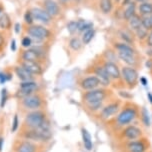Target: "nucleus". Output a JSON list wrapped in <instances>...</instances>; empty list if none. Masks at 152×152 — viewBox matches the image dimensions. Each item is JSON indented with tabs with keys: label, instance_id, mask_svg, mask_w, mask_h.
Masks as SVG:
<instances>
[{
	"label": "nucleus",
	"instance_id": "obj_44",
	"mask_svg": "<svg viewBox=\"0 0 152 152\" xmlns=\"http://www.w3.org/2000/svg\"><path fill=\"white\" fill-rule=\"evenodd\" d=\"M4 45V38L2 36V34H0V48Z\"/></svg>",
	"mask_w": 152,
	"mask_h": 152
},
{
	"label": "nucleus",
	"instance_id": "obj_22",
	"mask_svg": "<svg viewBox=\"0 0 152 152\" xmlns=\"http://www.w3.org/2000/svg\"><path fill=\"white\" fill-rule=\"evenodd\" d=\"M81 134H82V141H83L84 147L88 151L92 150V148H93V142H92V137L90 133L87 131V129L82 128L81 129Z\"/></svg>",
	"mask_w": 152,
	"mask_h": 152
},
{
	"label": "nucleus",
	"instance_id": "obj_23",
	"mask_svg": "<svg viewBox=\"0 0 152 152\" xmlns=\"http://www.w3.org/2000/svg\"><path fill=\"white\" fill-rule=\"evenodd\" d=\"M115 49L117 52L116 53H123V54H131V55H135V51L134 49L127 43L123 42V43H116L114 45Z\"/></svg>",
	"mask_w": 152,
	"mask_h": 152
},
{
	"label": "nucleus",
	"instance_id": "obj_13",
	"mask_svg": "<svg viewBox=\"0 0 152 152\" xmlns=\"http://www.w3.org/2000/svg\"><path fill=\"white\" fill-rule=\"evenodd\" d=\"M38 89V84L36 82L32 81H22V83L19 86V94L21 97H25L28 95L33 94L35 91Z\"/></svg>",
	"mask_w": 152,
	"mask_h": 152
},
{
	"label": "nucleus",
	"instance_id": "obj_9",
	"mask_svg": "<svg viewBox=\"0 0 152 152\" xmlns=\"http://www.w3.org/2000/svg\"><path fill=\"white\" fill-rule=\"evenodd\" d=\"M27 33L32 40L37 42L44 41L45 39L51 36V32L46 27L42 25H30L27 29Z\"/></svg>",
	"mask_w": 152,
	"mask_h": 152
},
{
	"label": "nucleus",
	"instance_id": "obj_43",
	"mask_svg": "<svg viewBox=\"0 0 152 152\" xmlns=\"http://www.w3.org/2000/svg\"><path fill=\"white\" fill-rule=\"evenodd\" d=\"M14 27H15V29H14V30H15V33H19V32H20V28H21V25H20V24H19V23H16Z\"/></svg>",
	"mask_w": 152,
	"mask_h": 152
},
{
	"label": "nucleus",
	"instance_id": "obj_20",
	"mask_svg": "<svg viewBox=\"0 0 152 152\" xmlns=\"http://www.w3.org/2000/svg\"><path fill=\"white\" fill-rule=\"evenodd\" d=\"M21 57H22V59L24 61H34V62H39L40 58H41L34 48H31V49H27L25 51H23Z\"/></svg>",
	"mask_w": 152,
	"mask_h": 152
},
{
	"label": "nucleus",
	"instance_id": "obj_15",
	"mask_svg": "<svg viewBox=\"0 0 152 152\" xmlns=\"http://www.w3.org/2000/svg\"><path fill=\"white\" fill-rule=\"evenodd\" d=\"M93 72H94V75L99 79L101 86H103V87H107V86L110 85L111 79L106 73V71H105V69L103 68V66H100V65L95 66Z\"/></svg>",
	"mask_w": 152,
	"mask_h": 152
},
{
	"label": "nucleus",
	"instance_id": "obj_12",
	"mask_svg": "<svg viewBox=\"0 0 152 152\" xmlns=\"http://www.w3.org/2000/svg\"><path fill=\"white\" fill-rule=\"evenodd\" d=\"M80 86L83 90L89 91V90H93V89L98 88L99 86H101L100 81L98 78L95 75H90L87 77H84L82 80L80 81Z\"/></svg>",
	"mask_w": 152,
	"mask_h": 152
},
{
	"label": "nucleus",
	"instance_id": "obj_18",
	"mask_svg": "<svg viewBox=\"0 0 152 152\" xmlns=\"http://www.w3.org/2000/svg\"><path fill=\"white\" fill-rule=\"evenodd\" d=\"M37 146L32 141L23 140L17 143L15 146V152H36Z\"/></svg>",
	"mask_w": 152,
	"mask_h": 152
},
{
	"label": "nucleus",
	"instance_id": "obj_37",
	"mask_svg": "<svg viewBox=\"0 0 152 152\" xmlns=\"http://www.w3.org/2000/svg\"><path fill=\"white\" fill-rule=\"evenodd\" d=\"M142 26L144 27L145 29L147 30H152V22H151V19L150 16H144L142 18Z\"/></svg>",
	"mask_w": 152,
	"mask_h": 152
},
{
	"label": "nucleus",
	"instance_id": "obj_47",
	"mask_svg": "<svg viewBox=\"0 0 152 152\" xmlns=\"http://www.w3.org/2000/svg\"><path fill=\"white\" fill-rule=\"evenodd\" d=\"M15 49H16V45H15V40H12V42H11V50L15 51Z\"/></svg>",
	"mask_w": 152,
	"mask_h": 152
},
{
	"label": "nucleus",
	"instance_id": "obj_49",
	"mask_svg": "<svg viewBox=\"0 0 152 152\" xmlns=\"http://www.w3.org/2000/svg\"><path fill=\"white\" fill-rule=\"evenodd\" d=\"M136 1L141 2V3H142V2H146V1H147V0H136Z\"/></svg>",
	"mask_w": 152,
	"mask_h": 152
},
{
	"label": "nucleus",
	"instance_id": "obj_11",
	"mask_svg": "<svg viewBox=\"0 0 152 152\" xmlns=\"http://www.w3.org/2000/svg\"><path fill=\"white\" fill-rule=\"evenodd\" d=\"M103 68L110 77L111 80H119L121 79V69L118 67V65L115 62L104 61L103 63Z\"/></svg>",
	"mask_w": 152,
	"mask_h": 152
},
{
	"label": "nucleus",
	"instance_id": "obj_50",
	"mask_svg": "<svg viewBox=\"0 0 152 152\" xmlns=\"http://www.w3.org/2000/svg\"><path fill=\"white\" fill-rule=\"evenodd\" d=\"M61 1H62V2H69L70 0H61Z\"/></svg>",
	"mask_w": 152,
	"mask_h": 152
},
{
	"label": "nucleus",
	"instance_id": "obj_5",
	"mask_svg": "<svg viewBox=\"0 0 152 152\" xmlns=\"http://www.w3.org/2000/svg\"><path fill=\"white\" fill-rule=\"evenodd\" d=\"M47 116L41 110H32L25 116L24 123L28 128H40L47 122Z\"/></svg>",
	"mask_w": 152,
	"mask_h": 152
},
{
	"label": "nucleus",
	"instance_id": "obj_39",
	"mask_svg": "<svg viewBox=\"0 0 152 152\" xmlns=\"http://www.w3.org/2000/svg\"><path fill=\"white\" fill-rule=\"evenodd\" d=\"M21 44H22L23 47H25V48L30 47L31 44H32V39L29 36L24 37L23 39H22V41H21Z\"/></svg>",
	"mask_w": 152,
	"mask_h": 152
},
{
	"label": "nucleus",
	"instance_id": "obj_51",
	"mask_svg": "<svg viewBox=\"0 0 152 152\" xmlns=\"http://www.w3.org/2000/svg\"><path fill=\"white\" fill-rule=\"evenodd\" d=\"M1 11H2V7L0 6V13H1Z\"/></svg>",
	"mask_w": 152,
	"mask_h": 152
},
{
	"label": "nucleus",
	"instance_id": "obj_10",
	"mask_svg": "<svg viewBox=\"0 0 152 152\" xmlns=\"http://www.w3.org/2000/svg\"><path fill=\"white\" fill-rule=\"evenodd\" d=\"M22 105L28 110H38L42 106V98L39 95H28L22 98Z\"/></svg>",
	"mask_w": 152,
	"mask_h": 152
},
{
	"label": "nucleus",
	"instance_id": "obj_8",
	"mask_svg": "<svg viewBox=\"0 0 152 152\" xmlns=\"http://www.w3.org/2000/svg\"><path fill=\"white\" fill-rule=\"evenodd\" d=\"M121 78L125 82L127 87L129 89H133L138 83L139 74H138V71L134 67L126 65V66L122 67L121 69Z\"/></svg>",
	"mask_w": 152,
	"mask_h": 152
},
{
	"label": "nucleus",
	"instance_id": "obj_3",
	"mask_svg": "<svg viewBox=\"0 0 152 152\" xmlns=\"http://www.w3.org/2000/svg\"><path fill=\"white\" fill-rule=\"evenodd\" d=\"M143 136H144L143 129L135 123L123 127V128L120 129L116 133V137L118 138L119 142H126V141L136 140Z\"/></svg>",
	"mask_w": 152,
	"mask_h": 152
},
{
	"label": "nucleus",
	"instance_id": "obj_29",
	"mask_svg": "<svg viewBox=\"0 0 152 152\" xmlns=\"http://www.w3.org/2000/svg\"><path fill=\"white\" fill-rule=\"evenodd\" d=\"M99 6H100L101 11L104 13V14H108V13H110L111 10H112L113 2H112V0H100Z\"/></svg>",
	"mask_w": 152,
	"mask_h": 152
},
{
	"label": "nucleus",
	"instance_id": "obj_41",
	"mask_svg": "<svg viewBox=\"0 0 152 152\" xmlns=\"http://www.w3.org/2000/svg\"><path fill=\"white\" fill-rule=\"evenodd\" d=\"M5 99H6V90H2V100L0 103V106L3 107L5 104Z\"/></svg>",
	"mask_w": 152,
	"mask_h": 152
},
{
	"label": "nucleus",
	"instance_id": "obj_34",
	"mask_svg": "<svg viewBox=\"0 0 152 152\" xmlns=\"http://www.w3.org/2000/svg\"><path fill=\"white\" fill-rule=\"evenodd\" d=\"M135 33H136L137 37L139 38L140 40L145 39V38H147V36H148V30L145 29L143 26H140L137 30H135Z\"/></svg>",
	"mask_w": 152,
	"mask_h": 152
},
{
	"label": "nucleus",
	"instance_id": "obj_38",
	"mask_svg": "<svg viewBox=\"0 0 152 152\" xmlns=\"http://www.w3.org/2000/svg\"><path fill=\"white\" fill-rule=\"evenodd\" d=\"M24 21H25V23L28 24V25H32V23H33V21H34V17H33V15H32L31 10H27L25 12V14H24Z\"/></svg>",
	"mask_w": 152,
	"mask_h": 152
},
{
	"label": "nucleus",
	"instance_id": "obj_45",
	"mask_svg": "<svg viewBox=\"0 0 152 152\" xmlns=\"http://www.w3.org/2000/svg\"><path fill=\"white\" fill-rule=\"evenodd\" d=\"M140 82L142 83V85H144V86L147 85V80H146L144 77H141L140 78Z\"/></svg>",
	"mask_w": 152,
	"mask_h": 152
},
{
	"label": "nucleus",
	"instance_id": "obj_6",
	"mask_svg": "<svg viewBox=\"0 0 152 152\" xmlns=\"http://www.w3.org/2000/svg\"><path fill=\"white\" fill-rule=\"evenodd\" d=\"M121 106L122 104L119 100H115V101L107 103V104H105L103 106V108L98 113V118L103 122H108L117 115Z\"/></svg>",
	"mask_w": 152,
	"mask_h": 152
},
{
	"label": "nucleus",
	"instance_id": "obj_28",
	"mask_svg": "<svg viewBox=\"0 0 152 152\" xmlns=\"http://www.w3.org/2000/svg\"><path fill=\"white\" fill-rule=\"evenodd\" d=\"M138 9H139L140 14H142L144 16H149L152 14V3L147 1L142 2V3L139 5Z\"/></svg>",
	"mask_w": 152,
	"mask_h": 152
},
{
	"label": "nucleus",
	"instance_id": "obj_42",
	"mask_svg": "<svg viewBox=\"0 0 152 152\" xmlns=\"http://www.w3.org/2000/svg\"><path fill=\"white\" fill-rule=\"evenodd\" d=\"M147 45L152 47V30L150 31V33H148V36H147Z\"/></svg>",
	"mask_w": 152,
	"mask_h": 152
},
{
	"label": "nucleus",
	"instance_id": "obj_52",
	"mask_svg": "<svg viewBox=\"0 0 152 152\" xmlns=\"http://www.w3.org/2000/svg\"><path fill=\"white\" fill-rule=\"evenodd\" d=\"M149 16H150V19H151V22H152V14H151V15H149Z\"/></svg>",
	"mask_w": 152,
	"mask_h": 152
},
{
	"label": "nucleus",
	"instance_id": "obj_40",
	"mask_svg": "<svg viewBox=\"0 0 152 152\" xmlns=\"http://www.w3.org/2000/svg\"><path fill=\"white\" fill-rule=\"evenodd\" d=\"M18 128V117L17 115L14 116V120H13V125H12V132H15Z\"/></svg>",
	"mask_w": 152,
	"mask_h": 152
},
{
	"label": "nucleus",
	"instance_id": "obj_16",
	"mask_svg": "<svg viewBox=\"0 0 152 152\" xmlns=\"http://www.w3.org/2000/svg\"><path fill=\"white\" fill-rule=\"evenodd\" d=\"M44 10L51 17H55L60 13V7L55 0H43Z\"/></svg>",
	"mask_w": 152,
	"mask_h": 152
},
{
	"label": "nucleus",
	"instance_id": "obj_21",
	"mask_svg": "<svg viewBox=\"0 0 152 152\" xmlns=\"http://www.w3.org/2000/svg\"><path fill=\"white\" fill-rule=\"evenodd\" d=\"M118 58L122 60L127 66L134 67L137 65V59L135 55H131V54H123V53H117Z\"/></svg>",
	"mask_w": 152,
	"mask_h": 152
},
{
	"label": "nucleus",
	"instance_id": "obj_53",
	"mask_svg": "<svg viewBox=\"0 0 152 152\" xmlns=\"http://www.w3.org/2000/svg\"><path fill=\"white\" fill-rule=\"evenodd\" d=\"M147 152H152V151H151V150H150V151H147Z\"/></svg>",
	"mask_w": 152,
	"mask_h": 152
},
{
	"label": "nucleus",
	"instance_id": "obj_4",
	"mask_svg": "<svg viewBox=\"0 0 152 152\" xmlns=\"http://www.w3.org/2000/svg\"><path fill=\"white\" fill-rule=\"evenodd\" d=\"M123 152H147L151 150V143L147 137L143 136L136 140L120 142Z\"/></svg>",
	"mask_w": 152,
	"mask_h": 152
},
{
	"label": "nucleus",
	"instance_id": "obj_17",
	"mask_svg": "<svg viewBox=\"0 0 152 152\" xmlns=\"http://www.w3.org/2000/svg\"><path fill=\"white\" fill-rule=\"evenodd\" d=\"M20 65H22L24 68H26L31 74H33V75H40V74H42V72H43V68H42L41 65H40L39 62L22 60Z\"/></svg>",
	"mask_w": 152,
	"mask_h": 152
},
{
	"label": "nucleus",
	"instance_id": "obj_19",
	"mask_svg": "<svg viewBox=\"0 0 152 152\" xmlns=\"http://www.w3.org/2000/svg\"><path fill=\"white\" fill-rule=\"evenodd\" d=\"M15 73L17 75V77L21 81H32L34 78L33 74H31L26 68H24L22 65H19V66L15 67Z\"/></svg>",
	"mask_w": 152,
	"mask_h": 152
},
{
	"label": "nucleus",
	"instance_id": "obj_24",
	"mask_svg": "<svg viewBox=\"0 0 152 152\" xmlns=\"http://www.w3.org/2000/svg\"><path fill=\"white\" fill-rule=\"evenodd\" d=\"M139 120L141 121V123L143 124L145 127L149 128L151 125V118H150V115H149V112L147 110L146 107H141L140 108V118Z\"/></svg>",
	"mask_w": 152,
	"mask_h": 152
},
{
	"label": "nucleus",
	"instance_id": "obj_36",
	"mask_svg": "<svg viewBox=\"0 0 152 152\" xmlns=\"http://www.w3.org/2000/svg\"><path fill=\"white\" fill-rule=\"evenodd\" d=\"M105 55V61H109V62H115L116 59L118 58L117 56V53L116 52H113V51H106L104 53Z\"/></svg>",
	"mask_w": 152,
	"mask_h": 152
},
{
	"label": "nucleus",
	"instance_id": "obj_31",
	"mask_svg": "<svg viewBox=\"0 0 152 152\" xmlns=\"http://www.w3.org/2000/svg\"><path fill=\"white\" fill-rule=\"evenodd\" d=\"M135 4L134 3H128V5H127L126 9L124 10V13H123V17L125 18V20L128 21L130 18L132 17V16L135 15Z\"/></svg>",
	"mask_w": 152,
	"mask_h": 152
},
{
	"label": "nucleus",
	"instance_id": "obj_14",
	"mask_svg": "<svg viewBox=\"0 0 152 152\" xmlns=\"http://www.w3.org/2000/svg\"><path fill=\"white\" fill-rule=\"evenodd\" d=\"M31 12L34 17V20H36L40 23L48 24L51 22V20H52V17H51V16L43 9V8L34 7L31 9Z\"/></svg>",
	"mask_w": 152,
	"mask_h": 152
},
{
	"label": "nucleus",
	"instance_id": "obj_35",
	"mask_svg": "<svg viewBox=\"0 0 152 152\" xmlns=\"http://www.w3.org/2000/svg\"><path fill=\"white\" fill-rule=\"evenodd\" d=\"M67 30L71 35H74L76 32H78V24L77 21H70V22L67 24Z\"/></svg>",
	"mask_w": 152,
	"mask_h": 152
},
{
	"label": "nucleus",
	"instance_id": "obj_30",
	"mask_svg": "<svg viewBox=\"0 0 152 152\" xmlns=\"http://www.w3.org/2000/svg\"><path fill=\"white\" fill-rule=\"evenodd\" d=\"M77 24H78V32H85L93 27V23L87 22V21L83 20V19L77 20Z\"/></svg>",
	"mask_w": 152,
	"mask_h": 152
},
{
	"label": "nucleus",
	"instance_id": "obj_33",
	"mask_svg": "<svg viewBox=\"0 0 152 152\" xmlns=\"http://www.w3.org/2000/svg\"><path fill=\"white\" fill-rule=\"evenodd\" d=\"M82 40H80L78 37H73L69 41V47L74 51L80 50L81 47H82Z\"/></svg>",
	"mask_w": 152,
	"mask_h": 152
},
{
	"label": "nucleus",
	"instance_id": "obj_48",
	"mask_svg": "<svg viewBox=\"0 0 152 152\" xmlns=\"http://www.w3.org/2000/svg\"><path fill=\"white\" fill-rule=\"evenodd\" d=\"M3 142H4L3 138L0 137V151H1V149H2V146H3Z\"/></svg>",
	"mask_w": 152,
	"mask_h": 152
},
{
	"label": "nucleus",
	"instance_id": "obj_7",
	"mask_svg": "<svg viewBox=\"0 0 152 152\" xmlns=\"http://www.w3.org/2000/svg\"><path fill=\"white\" fill-rule=\"evenodd\" d=\"M109 90L105 87H98L93 90L86 91L83 94V101L84 103H92V102H100L105 101L109 95Z\"/></svg>",
	"mask_w": 152,
	"mask_h": 152
},
{
	"label": "nucleus",
	"instance_id": "obj_46",
	"mask_svg": "<svg viewBox=\"0 0 152 152\" xmlns=\"http://www.w3.org/2000/svg\"><path fill=\"white\" fill-rule=\"evenodd\" d=\"M147 98L149 100V102L151 103V105H152V93L151 92H149V93H147Z\"/></svg>",
	"mask_w": 152,
	"mask_h": 152
},
{
	"label": "nucleus",
	"instance_id": "obj_2",
	"mask_svg": "<svg viewBox=\"0 0 152 152\" xmlns=\"http://www.w3.org/2000/svg\"><path fill=\"white\" fill-rule=\"evenodd\" d=\"M51 136H52V133H51L48 121L40 128H28L22 134L24 139L32 141V142H47L51 139Z\"/></svg>",
	"mask_w": 152,
	"mask_h": 152
},
{
	"label": "nucleus",
	"instance_id": "obj_26",
	"mask_svg": "<svg viewBox=\"0 0 152 152\" xmlns=\"http://www.w3.org/2000/svg\"><path fill=\"white\" fill-rule=\"evenodd\" d=\"M105 101H100V102H92V103H86V108L92 113H99L100 110L102 109L104 106Z\"/></svg>",
	"mask_w": 152,
	"mask_h": 152
},
{
	"label": "nucleus",
	"instance_id": "obj_32",
	"mask_svg": "<svg viewBox=\"0 0 152 152\" xmlns=\"http://www.w3.org/2000/svg\"><path fill=\"white\" fill-rule=\"evenodd\" d=\"M95 35V31L93 28L89 29V30L83 32L82 34V38H81V40H82V43L83 44H88V43H90V41L92 39H93Z\"/></svg>",
	"mask_w": 152,
	"mask_h": 152
},
{
	"label": "nucleus",
	"instance_id": "obj_25",
	"mask_svg": "<svg viewBox=\"0 0 152 152\" xmlns=\"http://www.w3.org/2000/svg\"><path fill=\"white\" fill-rule=\"evenodd\" d=\"M11 27V19L7 13H2L0 15V28L3 30H7Z\"/></svg>",
	"mask_w": 152,
	"mask_h": 152
},
{
	"label": "nucleus",
	"instance_id": "obj_27",
	"mask_svg": "<svg viewBox=\"0 0 152 152\" xmlns=\"http://www.w3.org/2000/svg\"><path fill=\"white\" fill-rule=\"evenodd\" d=\"M128 24H129L130 28L135 31V30H137L140 26H142V18L135 14L128 20Z\"/></svg>",
	"mask_w": 152,
	"mask_h": 152
},
{
	"label": "nucleus",
	"instance_id": "obj_1",
	"mask_svg": "<svg viewBox=\"0 0 152 152\" xmlns=\"http://www.w3.org/2000/svg\"><path fill=\"white\" fill-rule=\"evenodd\" d=\"M140 118V107L133 102H125L117 113V115L107 122L114 132L117 133L130 124L135 123Z\"/></svg>",
	"mask_w": 152,
	"mask_h": 152
}]
</instances>
